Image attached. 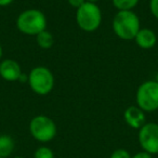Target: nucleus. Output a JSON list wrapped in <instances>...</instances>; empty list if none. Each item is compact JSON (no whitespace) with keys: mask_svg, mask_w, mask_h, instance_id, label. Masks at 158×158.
<instances>
[{"mask_svg":"<svg viewBox=\"0 0 158 158\" xmlns=\"http://www.w3.org/2000/svg\"><path fill=\"white\" fill-rule=\"evenodd\" d=\"M113 31L123 40L134 39L141 29L140 19L133 11H118L113 19Z\"/></svg>","mask_w":158,"mask_h":158,"instance_id":"f257e3e1","label":"nucleus"},{"mask_svg":"<svg viewBox=\"0 0 158 158\" xmlns=\"http://www.w3.org/2000/svg\"><path fill=\"white\" fill-rule=\"evenodd\" d=\"M16 27L24 35L36 37L47 28V18L40 10L27 9L18 16Z\"/></svg>","mask_w":158,"mask_h":158,"instance_id":"f03ea898","label":"nucleus"},{"mask_svg":"<svg viewBox=\"0 0 158 158\" xmlns=\"http://www.w3.org/2000/svg\"><path fill=\"white\" fill-rule=\"evenodd\" d=\"M76 22L84 31H97L102 23V11L97 3L85 2L76 10Z\"/></svg>","mask_w":158,"mask_h":158,"instance_id":"7ed1b4c3","label":"nucleus"},{"mask_svg":"<svg viewBox=\"0 0 158 158\" xmlns=\"http://www.w3.org/2000/svg\"><path fill=\"white\" fill-rule=\"evenodd\" d=\"M29 132L37 142L46 144L55 138L57 128L52 118L46 115H37L29 123Z\"/></svg>","mask_w":158,"mask_h":158,"instance_id":"20e7f679","label":"nucleus"},{"mask_svg":"<svg viewBox=\"0 0 158 158\" xmlns=\"http://www.w3.org/2000/svg\"><path fill=\"white\" fill-rule=\"evenodd\" d=\"M28 85L36 94L47 95L54 88V76L46 66H36L28 74Z\"/></svg>","mask_w":158,"mask_h":158,"instance_id":"39448f33","label":"nucleus"},{"mask_svg":"<svg viewBox=\"0 0 158 158\" xmlns=\"http://www.w3.org/2000/svg\"><path fill=\"white\" fill-rule=\"evenodd\" d=\"M136 106L143 112H155L158 110V84L155 80H148L141 85L135 94Z\"/></svg>","mask_w":158,"mask_h":158,"instance_id":"423d86ee","label":"nucleus"},{"mask_svg":"<svg viewBox=\"0 0 158 158\" xmlns=\"http://www.w3.org/2000/svg\"><path fill=\"white\" fill-rule=\"evenodd\" d=\"M138 141L142 151L151 154H158V123H146L139 129Z\"/></svg>","mask_w":158,"mask_h":158,"instance_id":"0eeeda50","label":"nucleus"},{"mask_svg":"<svg viewBox=\"0 0 158 158\" xmlns=\"http://www.w3.org/2000/svg\"><path fill=\"white\" fill-rule=\"evenodd\" d=\"M23 74L21 65L12 59H6L0 61V77L7 81H19Z\"/></svg>","mask_w":158,"mask_h":158,"instance_id":"6e6552de","label":"nucleus"},{"mask_svg":"<svg viewBox=\"0 0 158 158\" xmlns=\"http://www.w3.org/2000/svg\"><path fill=\"white\" fill-rule=\"evenodd\" d=\"M125 121L130 128L139 130L146 123V116L145 112H143L139 106L132 105L126 108L123 113Z\"/></svg>","mask_w":158,"mask_h":158,"instance_id":"1a4fd4ad","label":"nucleus"},{"mask_svg":"<svg viewBox=\"0 0 158 158\" xmlns=\"http://www.w3.org/2000/svg\"><path fill=\"white\" fill-rule=\"evenodd\" d=\"M135 44H138L140 48L142 49H151L157 42V36H156L155 31H152L149 28H141L139 33L136 34L135 38Z\"/></svg>","mask_w":158,"mask_h":158,"instance_id":"9d476101","label":"nucleus"},{"mask_svg":"<svg viewBox=\"0 0 158 158\" xmlns=\"http://www.w3.org/2000/svg\"><path fill=\"white\" fill-rule=\"evenodd\" d=\"M15 148V142L9 134H0V157L10 158Z\"/></svg>","mask_w":158,"mask_h":158,"instance_id":"9b49d317","label":"nucleus"},{"mask_svg":"<svg viewBox=\"0 0 158 158\" xmlns=\"http://www.w3.org/2000/svg\"><path fill=\"white\" fill-rule=\"evenodd\" d=\"M36 41H37V44L44 50H48L54 44V38H53L52 34L50 31H48L47 29L42 31L41 33H39L37 36H36Z\"/></svg>","mask_w":158,"mask_h":158,"instance_id":"f8f14e48","label":"nucleus"},{"mask_svg":"<svg viewBox=\"0 0 158 158\" xmlns=\"http://www.w3.org/2000/svg\"><path fill=\"white\" fill-rule=\"evenodd\" d=\"M140 0H112L113 5L118 11H133Z\"/></svg>","mask_w":158,"mask_h":158,"instance_id":"ddd939ff","label":"nucleus"},{"mask_svg":"<svg viewBox=\"0 0 158 158\" xmlns=\"http://www.w3.org/2000/svg\"><path fill=\"white\" fill-rule=\"evenodd\" d=\"M34 158H55V156L50 147L41 145L34 152Z\"/></svg>","mask_w":158,"mask_h":158,"instance_id":"4468645a","label":"nucleus"},{"mask_svg":"<svg viewBox=\"0 0 158 158\" xmlns=\"http://www.w3.org/2000/svg\"><path fill=\"white\" fill-rule=\"evenodd\" d=\"M131 154L125 148H117L110 154V158H131Z\"/></svg>","mask_w":158,"mask_h":158,"instance_id":"2eb2a0df","label":"nucleus"},{"mask_svg":"<svg viewBox=\"0 0 158 158\" xmlns=\"http://www.w3.org/2000/svg\"><path fill=\"white\" fill-rule=\"evenodd\" d=\"M149 10L154 18L158 20V0H149Z\"/></svg>","mask_w":158,"mask_h":158,"instance_id":"dca6fc26","label":"nucleus"},{"mask_svg":"<svg viewBox=\"0 0 158 158\" xmlns=\"http://www.w3.org/2000/svg\"><path fill=\"white\" fill-rule=\"evenodd\" d=\"M67 2L69 6H72L73 8H76V10L78 8H80L85 2H87L86 0H67Z\"/></svg>","mask_w":158,"mask_h":158,"instance_id":"f3484780","label":"nucleus"},{"mask_svg":"<svg viewBox=\"0 0 158 158\" xmlns=\"http://www.w3.org/2000/svg\"><path fill=\"white\" fill-rule=\"evenodd\" d=\"M131 158H153V155H151V154L146 153L144 151H140L134 154V155H132Z\"/></svg>","mask_w":158,"mask_h":158,"instance_id":"a211bd4d","label":"nucleus"},{"mask_svg":"<svg viewBox=\"0 0 158 158\" xmlns=\"http://www.w3.org/2000/svg\"><path fill=\"white\" fill-rule=\"evenodd\" d=\"M12 2H13V0H0V7H7Z\"/></svg>","mask_w":158,"mask_h":158,"instance_id":"6ab92c4d","label":"nucleus"},{"mask_svg":"<svg viewBox=\"0 0 158 158\" xmlns=\"http://www.w3.org/2000/svg\"><path fill=\"white\" fill-rule=\"evenodd\" d=\"M87 2H92V3H97L98 1H100V0H86Z\"/></svg>","mask_w":158,"mask_h":158,"instance_id":"aec40b11","label":"nucleus"},{"mask_svg":"<svg viewBox=\"0 0 158 158\" xmlns=\"http://www.w3.org/2000/svg\"><path fill=\"white\" fill-rule=\"evenodd\" d=\"M1 57H2V47L0 46V60H1Z\"/></svg>","mask_w":158,"mask_h":158,"instance_id":"412c9836","label":"nucleus"},{"mask_svg":"<svg viewBox=\"0 0 158 158\" xmlns=\"http://www.w3.org/2000/svg\"><path fill=\"white\" fill-rule=\"evenodd\" d=\"M155 81L158 84V73H157V75H156V79H155Z\"/></svg>","mask_w":158,"mask_h":158,"instance_id":"4be33fe9","label":"nucleus"},{"mask_svg":"<svg viewBox=\"0 0 158 158\" xmlns=\"http://www.w3.org/2000/svg\"><path fill=\"white\" fill-rule=\"evenodd\" d=\"M12 158H25V157H23V156H15V157H12Z\"/></svg>","mask_w":158,"mask_h":158,"instance_id":"5701e85b","label":"nucleus"},{"mask_svg":"<svg viewBox=\"0 0 158 158\" xmlns=\"http://www.w3.org/2000/svg\"><path fill=\"white\" fill-rule=\"evenodd\" d=\"M61 158H66V157H61Z\"/></svg>","mask_w":158,"mask_h":158,"instance_id":"b1692460","label":"nucleus"},{"mask_svg":"<svg viewBox=\"0 0 158 158\" xmlns=\"http://www.w3.org/2000/svg\"><path fill=\"white\" fill-rule=\"evenodd\" d=\"M0 158H1V157H0Z\"/></svg>","mask_w":158,"mask_h":158,"instance_id":"393cba45","label":"nucleus"}]
</instances>
